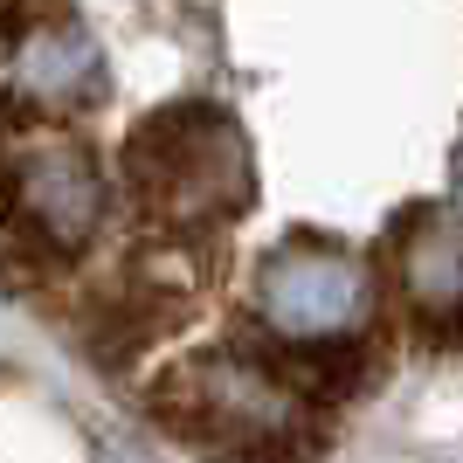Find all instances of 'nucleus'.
Here are the masks:
<instances>
[{
  "instance_id": "obj_4",
  "label": "nucleus",
  "mask_w": 463,
  "mask_h": 463,
  "mask_svg": "<svg viewBox=\"0 0 463 463\" xmlns=\"http://www.w3.org/2000/svg\"><path fill=\"white\" fill-rule=\"evenodd\" d=\"M7 77H14V97L28 104H97L104 97V56L97 42L83 35L77 21H28L14 42H7Z\"/></svg>"
},
{
  "instance_id": "obj_3",
  "label": "nucleus",
  "mask_w": 463,
  "mask_h": 463,
  "mask_svg": "<svg viewBox=\"0 0 463 463\" xmlns=\"http://www.w3.org/2000/svg\"><path fill=\"white\" fill-rule=\"evenodd\" d=\"M0 214L14 222V235L42 256H77L104 222V174L97 159L70 138H42L21 146L0 166Z\"/></svg>"
},
{
  "instance_id": "obj_2",
  "label": "nucleus",
  "mask_w": 463,
  "mask_h": 463,
  "mask_svg": "<svg viewBox=\"0 0 463 463\" xmlns=\"http://www.w3.org/2000/svg\"><path fill=\"white\" fill-rule=\"evenodd\" d=\"M125 174H132L138 201H146L159 222H174V229L222 222V214H235V201L250 194V166H242L235 125L201 111V104L146 118L132 132Z\"/></svg>"
},
{
  "instance_id": "obj_5",
  "label": "nucleus",
  "mask_w": 463,
  "mask_h": 463,
  "mask_svg": "<svg viewBox=\"0 0 463 463\" xmlns=\"http://www.w3.org/2000/svg\"><path fill=\"white\" fill-rule=\"evenodd\" d=\"M360 270L346 256H277L263 270V305L277 311L284 339H305V332H339L360 311Z\"/></svg>"
},
{
  "instance_id": "obj_8",
  "label": "nucleus",
  "mask_w": 463,
  "mask_h": 463,
  "mask_svg": "<svg viewBox=\"0 0 463 463\" xmlns=\"http://www.w3.org/2000/svg\"><path fill=\"white\" fill-rule=\"evenodd\" d=\"M457 201H463V153H457Z\"/></svg>"
},
{
  "instance_id": "obj_1",
  "label": "nucleus",
  "mask_w": 463,
  "mask_h": 463,
  "mask_svg": "<svg viewBox=\"0 0 463 463\" xmlns=\"http://www.w3.org/2000/svg\"><path fill=\"white\" fill-rule=\"evenodd\" d=\"M166 415L187 436L256 463H290L311 449V402L263 360L242 353H208L174 373L166 387Z\"/></svg>"
},
{
  "instance_id": "obj_7",
  "label": "nucleus",
  "mask_w": 463,
  "mask_h": 463,
  "mask_svg": "<svg viewBox=\"0 0 463 463\" xmlns=\"http://www.w3.org/2000/svg\"><path fill=\"white\" fill-rule=\"evenodd\" d=\"M97 463H153V457H138V449H104Z\"/></svg>"
},
{
  "instance_id": "obj_6",
  "label": "nucleus",
  "mask_w": 463,
  "mask_h": 463,
  "mask_svg": "<svg viewBox=\"0 0 463 463\" xmlns=\"http://www.w3.org/2000/svg\"><path fill=\"white\" fill-rule=\"evenodd\" d=\"M394 277L422 318H463V214H415L394 250Z\"/></svg>"
}]
</instances>
